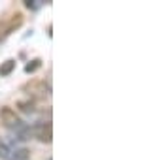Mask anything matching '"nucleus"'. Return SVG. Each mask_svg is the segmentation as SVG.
I'll list each match as a JSON object with an SVG mask.
<instances>
[{
  "instance_id": "obj_1",
  "label": "nucleus",
  "mask_w": 155,
  "mask_h": 160,
  "mask_svg": "<svg viewBox=\"0 0 155 160\" xmlns=\"http://www.w3.org/2000/svg\"><path fill=\"white\" fill-rule=\"evenodd\" d=\"M23 92H27L30 98L34 100H45L51 96V87L49 83L42 81V79H30V81H27L23 87H21Z\"/></svg>"
},
{
  "instance_id": "obj_2",
  "label": "nucleus",
  "mask_w": 155,
  "mask_h": 160,
  "mask_svg": "<svg viewBox=\"0 0 155 160\" xmlns=\"http://www.w3.org/2000/svg\"><path fill=\"white\" fill-rule=\"evenodd\" d=\"M21 25H23V13H19V12L13 13V15H10L8 19H2V21H0V42H4Z\"/></svg>"
},
{
  "instance_id": "obj_3",
  "label": "nucleus",
  "mask_w": 155,
  "mask_h": 160,
  "mask_svg": "<svg viewBox=\"0 0 155 160\" xmlns=\"http://www.w3.org/2000/svg\"><path fill=\"white\" fill-rule=\"evenodd\" d=\"M30 134L42 143H51V139H53V126H51L49 121H40V122H36L30 128Z\"/></svg>"
},
{
  "instance_id": "obj_4",
  "label": "nucleus",
  "mask_w": 155,
  "mask_h": 160,
  "mask_svg": "<svg viewBox=\"0 0 155 160\" xmlns=\"http://www.w3.org/2000/svg\"><path fill=\"white\" fill-rule=\"evenodd\" d=\"M0 121H2V124L6 128H10V130H17L19 126H23V122H21L19 115L15 113V109H12L8 106L0 108Z\"/></svg>"
},
{
  "instance_id": "obj_5",
  "label": "nucleus",
  "mask_w": 155,
  "mask_h": 160,
  "mask_svg": "<svg viewBox=\"0 0 155 160\" xmlns=\"http://www.w3.org/2000/svg\"><path fill=\"white\" fill-rule=\"evenodd\" d=\"M30 156V151L27 147H19L15 151H10V158L8 160H29Z\"/></svg>"
},
{
  "instance_id": "obj_6",
  "label": "nucleus",
  "mask_w": 155,
  "mask_h": 160,
  "mask_svg": "<svg viewBox=\"0 0 155 160\" xmlns=\"http://www.w3.org/2000/svg\"><path fill=\"white\" fill-rule=\"evenodd\" d=\"M15 70V58H8L0 64V77H8Z\"/></svg>"
},
{
  "instance_id": "obj_7",
  "label": "nucleus",
  "mask_w": 155,
  "mask_h": 160,
  "mask_svg": "<svg viewBox=\"0 0 155 160\" xmlns=\"http://www.w3.org/2000/svg\"><path fill=\"white\" fill-rule=\"evenodd\" d=\"M38 68H42V58H32V60L25 66V72H27V73H34Z\"/></svg>"
},
{
  "instance_id": "obj_8",
  "label": "nucleus",
  "mask_w": 155,
  "mask_h": 160,
  "mask_svg": "<svg viewBox=\"0 0 155 160\" xmlns=\"http://www.w3.org/2000/svg\"><path fill=\"white\" fill-rule=\"evenodd\" d=\"M19 109L25 113H34V102L27 100V102H19Z\"/></svg>"
},
{
  "instance_id": "obj_9",
  "label": "nucleus",
  "mask_w": 155,
  "mask_h": 160,
  "mask_svg": "<svg viewBox=\"0 0 155 160\" xmlns=\"http://www.w3.org/2000/svg\"><path fill=\"white\" fill-rule=\"evenodd\" d=\"M0 158H2V160H8L10 158V147L4 141H0Z\"/></svg>"
},
{
  "instance_id": "obj_10",
  "label": "nucleus",
  "mask_w": 155,
  "mask_h": 160,
  "mask_svg": "<svg viewBox=\"0 0 155 160\" xmlns=\"http://www.w3.org/2000/svg\"><path fill=\"white\" fill-rule=\"evenodd\" d=\"M25 6H27L29 10H38V8H40V2H38V0H27Z\"/></svg>"
}]
</instances>
